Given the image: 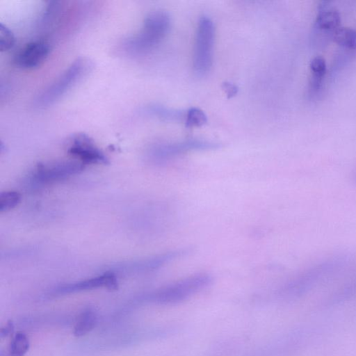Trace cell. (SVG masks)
<instances>
[{
	"label": "cell",
	"instance_id": "6da1fadb",
	"mask_svg": "<svg viewBox=\"0 0 356 356\" xmlns=\"http://www.w3.org/2000/svg\"><path fill=\"white\" fill-rule=\"evenodd\" d=\"M170 27L168 14L162 10L149 13L140 31L124 40L122 49L129 54H147L155 49L167 35Z\"/></svg>",
	"mask_w": 356,
	"mask_h": 356
},
{
	"label": "cell",
	"instance_id": "7a4b0ae2",
	"mask_svg": "<svg viewBox=\"0 0 356 356\" xmlns=\"http://www.w3.org/2000/svg\"><path fill=\"white\" fill-rule=\"evenodd\" d=\"M213 277L198 273L179 279L145 293L142 299L157 305H174L184 301L209 286Z\"/></svg>",
	"mask_w": 356,
	"mask_h": 356
},
{
	"label": "cell",
	"instance_id": "3957f363",
	"mask_svg": "<svg viewBox=\"0 0 356 356\" xmlns=\"http://www.w3.org/2000/svg\"><path fill=\"white\" fill-rule=\"evenodd\" d=\"M92 65L85 57L77 58L70 66L35 99V106L48 107L62 98L92 69Z\"/></svg>",
	"mask_w": 356,
	"mask_h": 356
},
{
	"label": "cell",
	"instance_id": "277c9868",
	"mask_svg": "<svg viewBox=\"0 0 356 356\" xmlns=\"http://www.w3.org/2000/svg\"><path fill=\"white\" fill-rule=\"evenodd\" d=\"M220 147L216 142L188 138L178 141H161L151 144L145 151L147 160L161 164L193 151L211 150Z\"/></svg>",
	"mask_w": 356,
	"mask_h": 356
},
{
	"label": "cell",
	"instance_id": "5b68a950",
	"mask_svg": "<svg viewBox=\"0 0 356 356\" xmlns=\"http://www.w3.org/2000/svg\"><path fill=\"white\" fill-rule=\"evenodd\" d=\"M215 39V29L212 20L202 17L197 24L193 59L195 72L202 76L207 74L212 65Z\"/></svg>",
	"mask_w": 356,
	"mask_h": 356
},
{
	"label": "cell",
	"instance_id": "8992f818",
	"mask_svg": "<svg viewBox=\"0 0 356 356\" xmlns=\"http://www.w3.org/2000/svg\"><path fill=\"white\" fill-rule=\"evenodd\" d=\"M344 262L345 257L335 256L314 264L286 284L282 289V293L285 295L296 293L316 280L337 270L343 265Z\"/></svg>",
	"mask_w": 356,
	"mask_h": 356
},
{
	"label": "cell",
	"instance_id": "52a82bcc",
	"mask_svg": "<svg viewBox=\"0 0 356 356\" xmlns=\"http://www.w3.org/2000/svg\"><path fill=\"white\" fill-rule=\"evenodd\" d=\"M83 169L84 164L77 160L40 163L33 172L32 180L39 184L55 183L77 175Z\"/></svg>",
	"mask_w": 356,
	"mask_h": 356
},
{
	"label": "cell",
	"instance_id": "ba28073f",
	"mask_svg": "<svg viewBox=\"0 0 356 356\" xmlns=\"http://www.w3.org/2000/svg\"><path fill=\"white\" fill-rule=\"evenodd\" d=\"M67 152L84 165H106L109 163L105 154L86 134H76L68 141Z\"/></svg>",
	"mask_w": 356,
	"mask_h": 356
},
{
	"label": "cell",
	"instance_id": "9c48e42d",
	"mask_svg": "<svg viewBox=\"0 0 356 356\" xmlns=\"http://www.w3.org/2000/svg\"><path fill=\"white\" fill-rule=\"evenodd\" d=\"M118 286V281L115 273L106 271L94 277L58 286L52 293L56 295H65L100 288L115 290Z\"/></svg>",
	"mask_w": 356,
	"mask_h": 356
},
{
	"label": "cell",
	"instance_id": "30bf717a",
	"mask_svg": "<svg viewBox=\"0 0 356 356\" xmlns=\"http://www.w3.org/2000/svg\"><path fill=\"white\" fill-rule=\"evenodd\" d=\"M50 51L49 44L43 40L27 43L15 56L13 63L21 69L31 70L40 66Z\"/></svg>",
	"mask_w": 356,
	"mask_h": 356
},
{
	"label": "cell",
	"instance_id": "8fae6325",
	"mask_svg": "<svg viewBox=\"0 0 356 356\" xmlns=\"http://www.w3.org/2000/svg\"><path fill=\"white\" fill-rule=\"evenodd\" d=\"M140 113L145 116L166 122L185 121L186 111L169 108L159 104H149L143 106Z\"/></svg>",
	"mask_w": 356,
	"mask_h": 356
},
{
	"label": "cell",
	"instance_id": "7c38bea8",
	"mask_svg": "<svg viewBox=\"0 0 356 356\" xmlns=\"http://www.w3.org/2000/svg\"><path fill=\"white\" fill-rule=\"evenodd\" d=\"M340 13L336 8L331 7L326 2H322L319 5L315 22L318 27L334 31L340 26Z\"/></svg>",
	"mask_w": 356,
	"mask_h": 356
},
{
	"label": "cell",
	"instance_id": "4fadbf2b",
	"mask_svg": "<svg viewBox=\"0 0 356 356\" xmlns=\"http://www.w3.org/2000/svg\"><path fill=\"white\" fill-rule=\"evenodd\" d=\"M98 317L94 309H84L76 318L73 334L75 337H83L91 332L97 325Z\"/></svg>",
	"mask_w": 356,
	"mask_h": 356
},
{
	"label": "cell",
	"instance_id": "5bb4252c",
	"mask_svg": "<svg viewBox=\"0 0 356 356\" xmlns=\"http://www.w3.org/2000/svg\"><path fill=\"white\" fill-rule=\"evenodd\" d=\"M29 348L30 342L26 334L22 332H17L12 337L6 352L8 356H24Z\"/></svg>",
	"mask_w": 356,
	"mask_h": 356
},
{
	"label": "cell",
	"instance_id": "9a60e30c",
	"mask_svg": "<svg viewBox=\"0 0 356 356\" xmlns=\"http://www.w3.org/2000/svg\"><path fill=\"white\" fill-rule=\"evenodd\" d=\"M333 39L339 44L356 50V30L348 26H339L333 31Z\"/></svg>",
	"mask_w": 356,
	"mask_h": 356
},
{
	"label": "cell",
	"instance_id": "2e32d148",
	"mask_svg": "<svg viewBox=\"0 0 356 356\" xmlns=\"http://www.w3.org/2000/svg\"><path fill=\"white\" fill-rule=\"evenodd\" d=\"M21 194L15 191H6L0 194V212H6L16 207L21 202Z\"/></svg>",
	"mask_w": 356,
	"mask_h": 356
},
{
	"label": "cell",
	"instance_id": "e0dca14e",
	"mask_svg": "<svg viewBox=\"0 0 356 356\" xmlns=\"http://www.w3.org/2000/svg\"><path fill=\"white\" fill-rule=\"evenodd\" d=\"M207 122V118L203 111L198 108L193 107L186 111L184 121L186 127H202Z\"/></svg>",
	"mask_w": 356,
	"mask_h": 356
},
{
	"label": "cell",
	"instance_id": "ac0fdd59",
	"mask_svg": "<svg viewBox=\"0 0 356 356\" xmlns=\"http://www.w3.org/2000/svg\"><path fill=\"white\" fill-rule=\"evenodd\" d=\"M15 44V37L12 31L2 23L0 24V49L9 50Z\"/></svg>",
	"mask_w": 356,
	"mask_h": 356
},
{
	"label": "cell",
	"instance_id": "d6986e66",
	"mask_svg": "<svg viewBox=\"0 0 356 356\" xmlns=\"http://www.w3.org/2000/svg\"><path fill=\"white\" fill-rule=\"evenodd\" d=\"M311 71L313 73L314 79H321L326 72V62L323 57L316 56L314 57L309 63Z\"/></svg>",
	"mask_w": 356,
	"mask_h": 356
},
{
	"label": "cell",
	"instance_id": "ffe728a7",
	"mask_svg": "<svg viewBox=\"0 0 356 356\" xmlns=\"http://www.w3.org/2000/svg\"><path fill=\"white\" fill-rule=\"evenodd\" d=\"M14 324L13 321H8L0 330L1 339L13 337L14 334Z\"/></svg>",
	"mask_w": 356,
	"mask_h": 356
},
{
	"label": "cell",
	"instance_id": "44dd1931",
	"mask_svg": "<svg viewBox=\"0 0 356 356\" xmlns=\"http://www.w3.org/2000/svg\"><path fill=\"white\" fill-rule=\"evenodd\" d=\"M222 88L229 98L235 96L238 92L237 87L234 84L229 82L224 83L222 84Z\"/></svg>",
	"mask_w": 356,
	"mask_h": 356
},
{
	"label": "cell",
	"instance_id": "7402d4cb",
	"mask_svg": "<svg viewBox=\"0 0 356 356\" xmlns=\"http://www.w3.org/2000/svg\"><path fill=\"white\" fill-rule=\"evenodd\" d=\"M355 181H356V174L355 175Z\"/></svg>",
	"mask_w": 356,
	"mask_h": 356
}]
</instances>
